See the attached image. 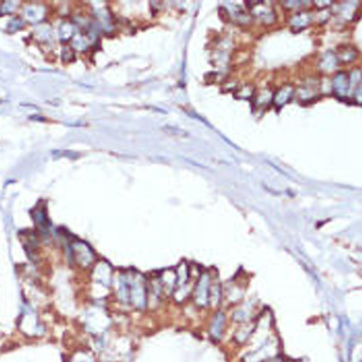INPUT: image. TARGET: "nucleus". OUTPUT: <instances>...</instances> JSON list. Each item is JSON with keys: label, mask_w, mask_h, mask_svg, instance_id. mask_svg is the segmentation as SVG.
Masks as SVG:
<instances>
[{"label": "nucleus", "mask_w": 362, "mask_h": 362, "mask_svg": "<svg viewBox=\"0 0 362 362\" xmlns=\"http://www.w3.org/2000/svg\"><path fill=\"white\" fill-rule=\"evenodd\" d=\"M223 328H224V314L218 312L214 317L212 325H211V336L214 338H221Z\"/></svg>", "instance_id": "obj_10"}, {"label": "nucleus", "mask_w": 362, "mask_h": 362, "mask_svg": "<svg viewBox=\"0 0 362 362\" xmlns=\"http://www.w3.org/2000/svg\"><path fill=\"white\" fill-rule=\"evenodd\" d=\"M210 285L211 278L207 273L200 275V279L198 281L196 286V292H194V300H196L198 306L204 308L208 304V296H210Z\"/></svg>", "instance_id": "obj_2"}, {"label": "nucleus", "mask_w": 362, "mask_h": 362, "mask_svg": "<svg viewBox=\"0 0 362 362\" xmlns=\"http://www.w3.org/2000/svg\"><path fill=\"white\" fill-rule=\"evenodd\" d=\"M337 65H338L337 56L331 52H328L327 54L323 55L321 61H319V68H321L323 72H327V73L334 72V69L337 68Z\"/></svg>", "instance_id": "obj_8"}, {"label": "nucleus", "mask_w": 362, "mask_h": 362, "mask_svg": "<svg viewBox=\"0 0 362 362\" xmlns=\"http://www.w3.org/2000/svg\"><path fill=\"white\" fill-rule=\"evenodd\" d=\"M252 15L264 24H271L275 21V13L271 2H253L249 5Z\"/></svg>", "instance_id": "obj_1"}, {"label": "nucleus", "mask_w": 362, "mask_h": 362, "mask_svg": "<svg viewBox=\"0 0 362 362\" xmlns=\"http://www.w3.org/2000/svg\"><path fill=\"white\" fill-rule=\"evenodd\" d=\"M158 280H160L161 286H162V293L163 292L171 293V292H173L175 285H177V273L172 271V269H166L165 272H162Z\"/></svg>", "instance_id": "obj_6"}, {"label": "nucleus", "mask_w": 362, "mask_h": 362, "mask_svg": "<svg viewBox=\"0 0 362 362\" xmlns=\"http://www.w3.org/2000/svg\"><path fill=\"white\" fill-rule=\"evenodd\" d=\"M294 88L292 86H284L281 87L280 90H278V92H275L273 94V102L275 104V106L281 107L284 105H286L287 103L294 97Z\"/></svg>", "instance_id": "obj_5"}, {"label": "nucleus", "mask_w": 362, "mask_h": 362, "mask_svg": "<svg viewBox=\"0 0 362 362\" xmlns=\"http://www.w3.org/2000/svg\"><path fill=\"white\" fill-rule=\"evenodd\" d=\"M356 55H358V52L353 48V47H346V48H343L341 50V52H339L338 55H336L337 56V60L338 61H342V62H352L353 60H355Z\"/></svg>", "instance_id": "obj_11"}, {"label": "nucleus", "mask_w": 362, "mask_h": 362, "mask_svg": "<svg viewBox=\"0 0 362 362\" xmlns=\"http://www.w3.org/2000/svg\"><path fill=\"white\" fill-rule=\"evenodd\" d=\"M318 88H319V82L314 79H309L304 85L299 86L297 91H294V94H297V97L302 102H310L313 100L314 97L318 96Z\"/></svg>", "instance_id": "obj_3"}, {"label": "nucleus", "mask_w": 362, "mask_h": 362, "mask_svg": "<svg viewBox=\"0 0 362 362\" xmlns=\"http://www.w3.org/2000/svg\"><path fill=\"white\" fill-rule=\"evenodd\" d=\"M273 94L274 93H273L269 88L260 90L258 93L254 94V97H253V98H254V105L259 108L267 107L273 102Z\"/></svg>", "instance_id": "obj_7"}, {"label": "nucleus", "mask_w": 362, "mask_h": 362, "mask_svg": "<svg viewBox=\"0 0 362 362\" xmlns=\"http://www.w3.org/2000/svg\"><path fill=\"white\" fill-rule=\"evenodd\" d=\"M331 90L339 98H344L349 93V79L346 73H338L335 75L331 83Z\"/></svg>", "instance_id": "obj_4"}, {"label": "nucleus", "mask_w": 362, "mask_h": 362, "mask_svg": "<svg viewBox=\"0 0 362 362\" xmlns=\"http://www.w3.org/2000/svg\"><path fill=\"white\" fill-rule=\"evenodd\" d=\"M291 23L292 27L297 30H302L304 27L308 26L309 24L311 23V16L309 12H305V11H302V12H298L291 18L289 21Z\"/></svg>", "instance_id": "obj_9"}, {"label": "nucleus", "mask_w": 362, "mask_h": 362, "mask_svg": "<svg viewBox=\"0 0 362 362\" xmlns=\"http://www.w3.org/2000/svg\"><path fill=\"white\" fill-rule=\"evenodd\" d=\"M236 94H237L238 98H241V99H252L253 97H254L255 91L252 86L246 85V86H242L241 88H238L237 93Z\"/></svg>", "instance_id": "obj_12"}]
</instances>
